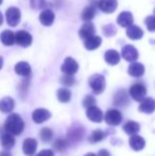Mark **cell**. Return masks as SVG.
I'll return each mask as SVG.
<instances>
[{
    "instance_id": "obj_1",
    "label": "cell",
    "mask_w": 155,
    "mask_h": 156,
    "mask_svg": "<svg viewBox=\"0 0 155 156\" xmlns=\"http://www.w3.org/2000/svg\"><path fill=\"white\" fill-rule=\"evenodd\" d=\"M25 129V122L20 118V116L17 114H12L6 118L4 122V129L8 133H11L13 135H20Z\"/></svg>"
},
{
    "instance_id": "obj_2",
    "label": "cell",
    "mask_w": 155,
    "mask_h": 156,
    "mask_svg": "<svg viewBox=\"0 0 155 156\" xmlns=\"http://www.w3.org/2000/svg\"><path fill=\"white\" fill-rule=\"evenodd\" d=\"M89 86L93 89V91L96 94H100L101 93H103L104 89H105V78H104L102 74L96 73L89 78L88 80Z\"/></svg>"
},
{
    "instance_id": "obj_3",
    "label": "cell",
    "mask_w": 155,
    "mask_h": 156,
    "mask_svg": "<svg viewBox=\"0 0 155 156\" xmlns=\"http://www.w3.org/2000/svg\"><path fill=\"white\" fill-rule=\"evenodd\" d=\"M129 94H130V96L132 97L133 100L141 102V101L146 98L147 88H146L145 85L141 84V83H136V84H133L132 86L130 87Z\"/></svg>"
},
{
    "instance_id": "obj_4",
    "label": "cell",
    "mask_w": 155,
    "mask_h": 156,
    "mask_svg": "<svg viewBox=\"0 0 155 156\" xmlns=\"http://www.w3.org/2000/svg\"><path fill=\"white\" fill-rule=\"evenodd\" d=\"M5 18L6 23L11 27H16L19 23H20L21 14L20 11L18 8H15V6H11L6 10L5 12Z\"/></svg>"
},
{
    "instance_id": "obj_5",
    "label": "cell",
    "mask_w": 155,
    "mask_h": 156,
    "mask_svg": "<svg viewBox=\"0 0 155 156\" xmlns=\"http://www.w3.org/2000/svg\"><path fill=\"white\" fill-rule=\"evenodd\" d=\"M105 122L111 126H116L122 121V115L118 109H108L104 116Z\"/></svg>"
},
{
    "instance_id": "obj_6",
    "label": "cell",
    "mask_w": 155,
    "mask_h": 156,
    "mask_svg": "<svg viewBox=\"0 0 155 156\" xmlns=\"http://www.w3.org/2000/svg\"><path fill=\"white\" fill-rule=\"evenodd\" d=\"M61 70H62L65 74H71V76H73V74L78 72L79 65L75 58H66L64 63H63L62 67H61Z\"/></svg>"
},
{
    "instance_id": "obj_7",
    "label": "cell",
    "mask_w": 155,
    "mask_h": 156,
    "mask_svg": "<svg viewBox=\"0 0 155 156\" xmlns=\"http://www.w3.org/2000/svg\"><path fill=\"white\" fill-rule=\"evenodd\" d=\"M121 54H122V58L125 61H128V62H135V61H137L139 55L136 48L131 45L124 46L121 50Z\"/></svg>"
},
{
    "instance_id": "obj_8",
    "label": "cell",
    "mask_w": 155,
    "mask_h": 156,
    "mask_svg": "<svg viewBox=\"0 0 155 156\" xmlns=\"http://www.w3.org/2000/svg\"><path fill=\"white\" fill-rule=\"evenodd\" d=\"M16 44L23 48L29 47L32 44L31 34L25 30H20V31L16 32Z\"/></svg>"
},
{
    "instance_id": "obj_9",
    "label": "cell",
    "mask_w": 155,
    "mask_h": 156,
    "mask_svg": "<svg viewBox=\"0 0 155 156\" xmlns=\"http://www.w3.org/2000/svg\"><path fill=\"white\" fill-rule=\"evenodd\" d=\"M130 104V100H129V94L126 90L124 89H120L118 90L114 96V105L119 107H125L126 105Z\"/></svg>"
},
{
    "instance_id": "obj_10",
    "label": "cell",
    "mask_w": 155,
    "mask_h": 156,
    "mask_svg": "<svg viewBox=\"0 0 155 156\" xmlns=\"http://www.w3.org/2000/svg\"><path fill=\"white\" fill-rule=\"evenodd\" d=\"M50 117H51L50 112L45 108H37L32 113V120L37 124L47 121Z\"/></svg>"
},
{
    "instance_id": "obj_11",
    "label": "cell",
    "mask_w": 155,
    "mask_h": 156,
    "mask_svg": "<svg viewBox=\"0 0 155 156\" xmlns=\"http://www.w3.org/2000/svg\"><path fill=\"white\" fill-rule=\"evenodd\" d=\"M117 5L118 3L116 0H99V3H98V8L106 14L114 13L117 9Z\"/></svg>"
},
{
    "instance_id": "obj_12",
    "label": "cell",
    "mask_w": 155,
    "mask_h": 156,
    "mask_svg": "<svg viewBox=\"0 0 155 156\" xmlns=\"http://www.w3.org/2000/svg\"><path fill=\"white\" fill-rule=\"evenodd\" d=\"M86 115H87V118H88L90 121L97 122V123L101 122L104 117L102 111L100 108H98L96 105L95 106H91V107H88V108H87Z\"/></svg>"
},
{
    "instance_id": "obj_13",
    "label": "cell",
    "mask_w": 155,
    "mask_h": 156,
    "mask_svg": "<svg viewBox=\"0 0 155 156\" xmlns=\"http://www.w3.org/2000/svg\"><path fill=\"white\" fill-rule=\"evenodd\" d=\"M95 33H96L95 26L91 23H89V21H86V23L81 27L80 31H79V35H80V37L82 39H87V38H89V37L93 36Z\"/></svg>"
},
{
    "instance_id": "obj_14",
    "label": "cell",
    "mask_w": 155,
    "mask_h": 156,
    "mask_svg": "<svg viewBox=\"0 0 155 156\" xmlns=\"http://www.w3.org/2000/svg\"><path fill=\"white\" fill-rule=\"evenodd\" d=\"M36 148H37V141L34 138H26L23 144V151L26 155H33L36 151Z\"/></svg>"
},
{
    "instance_id": "obj_15",
    "label": "cell",
    "mask_w": 155,
    "mask_h": 156,
    "mask_svg": "<svg viewBox=\"0 0 155 156\" xmlns=\"http://www.w3.org/2000/svg\"><path fill=\"white\" fill-rule=\"evenodd\" d=\"M54 18H55L54 13L51 10H49V9H46V10H44L39 14V21H41V25L46 26V27L51 26L54 21Z\"/></svg>"
},
{
    "instance_id": "obj_16",
    "label": "cell",
    "mask_w": 155,
    "mask_h": 156,
    "mask_svg": "<svg viewBox=\"0 0 155 156\" xmlns=\"http://www.w3.org/2000/svg\"><path fill=\"white\" fill-rule=\"evenodd\" d=\"M139 111L145 114H152L155 111V100L153 98H145L140 102Z\"/></svg>"
},
{
    "instance_id": "obj_17",
    "label": "cell",
    "mask_w": 155,
    "mask_h": 156,
    "mask_svg": "<svg viewBox=\"0 0 155 156\" xmlns=\"http://www.w3.org/2000/svg\"><path fill=\"white\" fill-rule=\"evenodd\" d=\"M128 72L131 76H134V78H140L145 73V66L141 63L133 62L130 65L128 69Z\"/></svg>"
},
{
    "instance_id": "obj_18",
    "label": "cell",
    "mask_w": 155,
    "mask_h": 156,
    "mask_svg": "<svg viewBox=\"0 0 155 156\" xmlns=\"http://www.w3.org/2000/svg\"><path fill=\"white\" fill-rule=\"evenodd\" d=\"M117 23L120 27L128 28L131 25H133V15L131 12H122L118 15Z\"/></svg>"
},
{
    "instance_id": "obj_19",
    "label": "cell",
    "mask_w": 155,
    "mask_h": 156,
    "mask_svg": "<svg viewBox=\"0 0 155 156\" xmlns=\"http://www.w3.org/2000/svg\"><path fill=\"white\" fill-rule=\"evenodd\" d=\"M129 144L134 151H141L146 146V141L141 136L133 135L129 140Z\"/></svg>"
},
{
    "instance_id": "obj_20",
    "label": "cell",
    "mask_w": 155,
    "mask_h": 156,
    "mask_svg": "<svg viewBox=\"0 0 155 156\" xmlns=\"http://www.w3.org/2000/svg\"><path fill=\"white\" fill-rule=\"evenodd\" d=\"M126 35L130 39L133 41H137V39H140L143 36V31L138 27V26L131 25L130 27H128L126 29Z\"/></svg>"
},
{
    "instance_id": "obj_21",
    "label": "cell",
    "mask_w": 155,
    "mask_h": 156,
    "mask_svg": "<svg viewBox=\"0 0 155 156\" xmlns=\"http://www.w3.org/2000/svg\"><path fill=\"white\" fill-rule=\"evenodd\" d=\"M15 72H16L18 76H29L31 74V67L30 65L28 64L27 62H19L15 65Z\"/></svg>"
},
{
    "instance_id": "obj_22",
    "label": "cell",
    "mask_w": 155,
    "mask_h": 156,
    "mask_svg": "<svg viewBox=\"0 0 155 156\" xmlns=\"http://www.w3.org/2000/svg\"><path fill=\"white\" fill-rule=\"evenodd\" d=\"M104 60L105 62L108 64V65H117L118 63L120 62V55L118 53V51L114 49H111V50H107L104 54Z\"/></svg>"
},
{
    "instance_id": "obj_23",
    "label": "cell",
    "mask_w": 155,
    "mask_h": 156,
    "mask_svg": "<svg viewBox=\"0 0 155 156\" xmlns=\"http://www.w3.org/2000/svg\"><path fill=\"white\" fill-rule=\"evenodd\" d=\"M1 41L4 46H12L16 43V33H13L11 30H4L1 33Z\"/></svg>"
},
{
    "instance_id": "obj_24",
    "label": "cell",
    "mask_w": 155,
    "mask_h": 156,
    "mask_svg": "<svg viewBox=\"0 0 155 156\" xmlns=\"http://www.w3.org/2000/svg\"><path fill=\"white\" fill-rule=\"evenodd\" d=\"M101 43H102L101 37L93 35V36H91V37H89V38L85 39L84 46H85V48H86L87 50H96L97 48L100 47Z\"/></svg>"
},
{
    "instance_id": "obj_25",
    "label": "cell",
    "mask_w": 155,
    "mask_h": 156,
    "mask_svg": "<svg viewBox=\"0 0 155 156\" xmlns=\"http://www.w3.org/2000/svg\"><path fill=\"white\" fill-rule=\"evenodd\" d=\"M1 144L3 149H5V150H11L15 144V139H14V137H13V134L8 133V132L2 134Z\"/></svg>"
},
{
    "instance_id": "obj_26",
    "label": "cell",
    "mask_w": 155,
    "mask_h": 156,
    "mask_svg": "<svg viewBox=\"0 0 155 156\" xmlns=\"http://www.w3.org/2000/svg\"><path fill=\"white\" fill-rule=\"evenodd\" d=\"M15 102L12 98L10 97H5L1 100L0 102V109H1L2 113H10L14 109Z\"/></svg>"
},
{
    "instance_id": "obj_27",
    "label": "cell",
    "mask_w": 155,
    "mask_h": 156,
    "mask_svg": "<svg viewBox=\"0 0 155 156\" xmlns=\"http://www.w3.org/2000/svg\"><path fill=\"white\" fill-rule=\"evenodd\" d=\"M140 129V126L137 122L135 121H128L123 125V131L128 135H136Z\"/></svg>"
},
{
    "instance_id": "obj_28",
    "label": "cell",
    "mask_w": 155,
    "mask_h": 156,
    "mask_svg": "<svg viewBox=\"0 0 155 156\" xmlns=\"http://www.w3.org/2000/svg\"><path fill=\"white\" fill-rule=\"evenodd\" d=\"M106 137V133L102 129H96L90 134V136L88 137V140L90 144H97L100 142Z\"/></svg>"
},
{
    "instance_id": "obj_29",
    "label": "cell",
    "mask_w": 155,
    "mask_h": 156,
    "mask_svg": "<svg viewBox=\"0 0 155 156\" xmlns=\"http://www.w3.org/2000/svg\"><path fill=\"white\" fill-rule=\"evenodd\" d=\"M83 129L81 126H73L71 127L70 129H69L68 132V137L70 138L71 140H73V141H76V140H80L81 138H82V135H83Z\"/></svg>"
},
{
    "instance_id": "obj_30",
    "label": "cell",
    "mask_w": 155,
    "mask_h": 156,
    "mask_svg": "<svg viewBox=\"0 0 155 156\" xmlns=\"http://www.w3.org/2000/svg\"><path fill=\"white\" fill-rule=\"evenodd\" d=\"M95 15H96L95 6H93V5L85 6L82 12V19L84 21H90L91 19L95 17Z\"/></svg>"
},
{
    "instance_id": "obj_31",
    "label": "cell",
    "mask_w": 155,
    "mask_h": 156,
    "mask_svg": "<svg viewBox=\"0 0 155 156\" xmlns=\"http://www.w3.org/2000/svg\"><path fill=\"white\" fill-rule=\"evenodd\" d=\"M58 99L60 102L67 103L71 99V93L67 88H60L58 90Z\"/></svg>"
},
{
    "instance_id": "obj_32",
    "label": "cell",
    "mask_w": 155,
    "mask_h": 156,
    "mask_svg": "<svg viewBox=\"0 0 155 156\" xmlns=\"http://www.w3.org/2000/svg\"><path fill=\"white\" fill-rule=\"evenodd\" d=\"M39 135H41V139L44 142H49L53 137V132H52V129H48V127H44L43 129H41Z\"/></svg>"
},
{
    "instance_id": "obj_33",
    "label": "cell",
    "mask_w": 155,
    "mask_h": 156,
    "mask_svg": "<svg viewBox=\"0 0 155 156\" xmlns=\"http://www.w3.org/2000/svg\"><path fill=\"white\" fill-rule=\"evenodd\" d=\"M67 146H68V141L66 139H64V138H58L54 142V149L58 150V152H63L67 148Z\"/></svg>"
},
{
    "instance_id": "obj_34",
    "label": "cell",
    "mask_w": 155,
    "mask_h": 156,
    "mask_svg": "<svg viewBox=\"0 0 155 156\" xmlns=\"http://www.w3.org/2000/svg\"><path fill=\"white\" fill-rule=\"evenodd\" d=\"M61 83L65 86H71L75 84V78L71 74H65L61 78Z\"/></svg>"
},
{
    "instance_id": "obj_35",
    "label": "cell",
    "mask_w": 155,
    "mask_h": 156,
    "mask_svg": "<svg viewBox=\"0 0 155 156\" xmlns=\"http://www.w3.org/2000/svg\"><path fill=\"white\" fill-rule=\"evenodd\" d=\"M145 23L150 32H155V15L154 16H148L145 20Z\"/></svg>"
},
{
    "instance_id": "obj_36",
    "label": "cell",
    "mask_w": 155,
    "mask_h": 156,
    "mask_svg": "<svg viewBox=\"0 0 155 156\" xmlns=\"http://www.w3.org/2000/svg\"><path fill=\"white\" fill-rule=\"evenodd\" d=\"M83 105H84V107H86V108L91 107V106H95L96 105V99L93 98V96L88 94V96L85 97L84 100H83Z\"/></svg>"
},
{
    "instance_id": "obj_37",
    "label": "cell",
    "mask_w": 155,
    "mask_h": 156,
    "mask_svg": "<svg viewBox=\"0 0 155 156\" xmlns=\"http://www.w3.org/2000/svg\"><path fill=\"white\" fill-rule=\"evenodd\" d=\"M30 5L33 10H39L45 5L44 0H30Z\"/></svg>"
},
{
    "instance_id": "obj_38",
    "label": "cell",
    "mask_w": 155,
    "mask_h": 156,
    "mask_svg": "<svg viewBox=\"0 0 155 156\" xmlns=\"http://www.w3.org/2000/svg\"><path fill=\"white\" fill-rule=\"evenodd\" d=\"M103 31L106 36H113L116 33V28L114 27V25H107L104 27Z\"/></svg>"
},
{
    "instance_id": "obj_39",
    "label": "cell",
    "mask_w": 155,
    "mask_h": 156,
    "mask_svg": "<svg viewBox=\"0 0 155 156\" xmlns=\"http://www.w3.org/2000/svg\"><path fill=\"white\" fill-rule=\"evenodd\" d=\"M36 156H54V153L52 150H43Z\"/></svg>"
},
{
    "instance_id": "obj_40",
    "label": "cell",
    "mask_w": 155,
    "mask_h": 156,
    "mask_svg": "<svg viewBox=\"0 0 155 156\" xmlns=\"http://www.w3.org/2000/svg\"><path fill=\"white\" fill-rule=\"evenodd\" d=\"M97 156H111L110 152H108L107 150H105V149H103V150H100L99 153H98Z\"/></svg>"
},
{
    "instance_id": "obj_41",
    "label": "cell",
    "mask_w": 155,
    "mask_h": 156,
    "mask_svg": "<svg viewBox=\"0 0 155 156\" xmlns=\"http://www.w3.org/2000/svg\"><path fill=\"white\" fill-rule=\"evenodd\" d=\"M1 156H12V154H11L9 151H3V152L1 153Z\"/></svg>"
},
{
    "instance_id": "obj_42",
    "label": "cell",
    "mask_w": 155,
    "mask_h": 156,
    "mask_svg": "<svg viewBox=\"0 0 155 156\" xmlns=\"http://www.w3.org/2000/svg\"><path fill=\"white\" fill-rule=\"evenodd\" d=\"M84 156H96V154H93V153H87V154Z\"/></svg>"
}]
</instances>
